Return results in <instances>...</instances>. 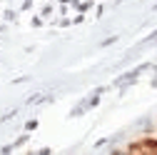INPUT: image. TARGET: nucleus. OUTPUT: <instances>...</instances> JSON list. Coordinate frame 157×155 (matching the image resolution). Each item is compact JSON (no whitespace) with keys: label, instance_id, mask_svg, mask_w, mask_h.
<instances>
[{"label":"nucleus","instance_id":"obj_1","mask_svg":"<svg viewBox=\"0 0 157 155\" xmlns=\"http://www.w3.org/2000/svg\"><path fill=\"white\" fill-rule=\"evenodd\" d=\"M127 153L132 155H157V138H142L127 145Z\"/></svg>","mask_w":157,"mask_h":155}]
</instances>
